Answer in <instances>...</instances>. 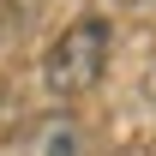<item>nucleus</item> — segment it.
<instances>
[{
  "instance_id": "obj_1",
  "label": "nucleus",
  "mask_w": 156,
  "mask_h": 156,
  "mask_svg": "<svg viewBox=\"0 0 156 156\" xmlns=\"http://www.w3.org/2000/svg\"><path fill=\"white\" fill-rule=\"evenodd\" d=\"M102 72H108V24L102 18H72L48 42V54H42V84H48L54 96L96 90Z\"/></svg>"
},
{
  "instance_id": "obj_2",
  "label": "nucleus",
  "mask_w": 156,
  "mask_h": 156,
  "mask_svg": "<svg viewBox=\"0 0 156 156\" xmlns=\"http://www.w3.org/2000/svg\"><path fill=\"white\" fill-rule=\"evenodd\" d=\"M30 156H84V132H78V120L66 108L36 120V132H30Z\"/></svg>"
},
{
  "instance_id": "obj_3",
  "label": "nucleus",
  "mask_w": 156,
  "mask_h": 156,
  "mask_svg": "<svg viewBox=\"0 0 156 156\" xmlns=\"http://www.w3.org/2000/svg\"><path fill=\"white\" fill-rule=\"evenodd\" d=\"M42 12V0H0V36L12 30H30V18Z\"/></svg>"
}]
</instances>
